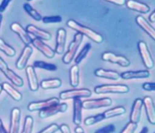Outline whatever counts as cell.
Masks as SVG:
<instances>
[{"label":"cell","instance_id":"cell-8","mask_svg":"<svg viewBox=\"0 0 155 133\" xmlns=\"http://www.w3.org/2000/svg\"><path fill=\"white\" fill-rule=\"evenodd\" d=\"M138 51L140 53V56L143 60V63L144 64V66L148 68V69H151L154 66V62L152 58V56L150 53H149V50H148V45L147 43L140 41L138 43Z\"/></svg>","mask_w":155,"mask_h":133},{"label":"cell","instance_id":"cell-7","mask_svg":"<svg viewBox=\"0 0 155 133\" xmlns=\"http://www.w3.org/2000/svg\"><path fill=\"white\" fill-rule=\"evenodd\" d=\"M83 109L91 110L102 108L105 106H109L112 105V100L108 97L99 98V99L86 100L83 102Z\"/></svg>","mask_w":155,"mask_h":133},{"label":"cell","instance_id":"cell-16","mask_svg":"<svg viewBox=\"0 0 155 133\" xmlns=\"http://www.w3.org/2000/svg\"><path fill=\"white\" fill-rule=\"evenodd\" d=\"M32 53H33V47L30 45L24 47L20 57H18V59L16 62V66L18 69L23 70L24 69V67L27 66L28 61L29 59V57L32 56Z\"/></svg>","mask_w":155,"mask_h":133},{"label":"cell","instance_id":"cell-6","mask_svg":"<svg viewBox=\"0 0 155 133\" xmlns=\"http://www.w3.org/2000/svg\"><path fill=\"white\" fill-rule=\"evenodd\" d=\"M60 103V100L57 97H52L49 99L45 100V101H40V102H31L28 105V110L29 112H35L38 111L40 112L42 110L47 109L50 106H55Z\"/></svg>","mask_w":155,"mask_h":133},{"label":"cell","instance_id":"cell-39","mask_svg":"<svg viewBox=\"0 0 155 133\" xmlns=\"http://www.w3.org/2000/svg\"><path fill=\"white\" fill-rule=\"evenodd\" d=\"M143 89L148 92L155 91V83H145L143 85Z\"/></svg>","mask_w":155,"mask_h":133},{"label":"cell","instance_id":"cell-17","mask_svg":"<svg viewBox=\"0 0 155 133\" xmlns=\"http://www.w3.org/2000/svg\"><path fill=\"white\" fill-rule=\"evenodd\" d=\"M26 31L28 33H30L38 39L44 40V41H48L51 39V34L48 32L40 29L32 24H29L26 27Z\"/></svg>","mask_w":155,"mask_h":133},{"label":"cell","instance_id":"cell-48","mask_svg":"<svg viewBox=\"0 0 155 133\" xmlns=\"http://www.w3.org/2000/svg\"><path fill=\"white\" fill-rule=\"evenodd\" d=\"M2 91H3V87H2V85H0V94L2 92Z\"/></svg>","mask_w":155,"mask_h":133},{"label":"cell","instance_id":"cell-13","mask_svg":"<svg viewBox=\"0 0 155 133\" xmlns=\"http://www.w3.org/2000/svg\"><path fill=\"white\" fill-rule=\"evenodd\" d=\"M21 111L18 107H14L11 112L10 118V127H9V133H19V127H20Z\"/></svg>","mask_w":155,"mask_h":133},{"label":"cell","instance_id":"cell-14","mask_svg":"<svg viewBox=\"0 0 155 133\" xmlns=\"http://www.w3.org/2000/svg\"><path fill=\"white\" fill-rule=\"evenodd\" d=\"M11 30L17 34L18 36L20 37V39L22 40V42L26 45V46H29L31 44V37L28 35V33H27L26 29H24V28L22 27L18 23H14L11 24L10 27Z\"/></svg>","mask_w":155,"mask_h":133},{"label":"cell","instance_id":"cell-26","mask_svg":"<svg viewBox=\"0 0 155 133\" xmlns=\"http://www.w3.org/2000/svg\"><path fill=\"white\" fill-rule=\"evenodd\" d=\"M61 85H62V81L58 78L43 80L40 83V86L44 90L56 89L60 87Z\"/></svg>","mask_w":155,"mask_h":133},{"label":"cell","instance_id":"cell-41","mask_svg":"<svg viewBox=\"0 0 155 133\" xmlns=\"http://www.w3.org/2000/svg\"><path fill=\"white\" fill-rule=\"evenodd\" d=\"M59 130H60L61 133H71V130L69 126L66 125V124H63L59 126Z\"/></svg>","mask_w":155,"mask_h":133},{"label":"cell","instance_id":"cell-25","mask_svg":"<svg viewBox=\"0 0 155 133\" xmlns=\"http://www.w3.org/2000/svg\"><path fill=\"white\" fill-rule=\"evenodd\" d=\"M2 87H3V90H4L5 92L7 93L8 96H10L15 101H20L22 100V94H21L18 90H16L14 88V86H12L10 84H8V83H4L2 84Z\"/></svg>","mask_w":155,"mask_h":133},{"label":"cell","instance_id":"cell-43","mask_svg":"<svg viewBox=\"0 0 155 133\" xmlns=\"http://www.w3.org/2000/svg\"><path fill=\"white\" fill-rule=\"evenodd\" d=\"M0 133H9L8 131L6 128L4 127V124H3V122H2V120L0 118Z\"/></svg>","mask_w":155,"mask_h":133},{"label":"cell","instance_id":"cell-37","mask_svg":"<svg viewBox=\"0 0 155 133\" xmlns=\"http://www.w3.org/2000/svg\"><path fill=\"white\" fill-rule=\"evenodd\" d=\"M136 128H137V124L130 122L127 124V126H125V128L122 131L121 133H134Z\"/></svg>","mask_w":155,"mask_h":133},{"label":"cell","instance_id":"cell-28","mask_svg":"<svg viewBox=\"0 0 155 133\" xmlns=\"http://www.w3.org/2000/svg\"><path fill=\"white\" fill-rule=\"evenodd\" d=\"M125 112H126V110H125L124 107L116 106L114 108H112V109H109L104 112V115L105 119H108V118H112V117H114V116H122Z\"/></svg>","mask_w":155,"mask_h":133},{"label":"cell","instance_id":"cell-32","mask_svg":"<svg viewBox=\"0 0 155 133\" xmlns=\"http://www.w3.org/2000/svg\"><path fill=\"white\" fill-rule=\"evenodd\" d=\"M91 49V44L90 43H86L84 47H83V49L80 51V53H78L77 57H75V63L76 64H79L84 59L86 56L88 55V52Z\"/></svg>","mask_w":155,"mask_h":133},{"label":"cell","instance_id":"cell-38","mask_svg":"<svg viewBox=\"0 0 155 133\" xmlns=\"http://www.w3.org/2000/svg\"><path fill=\"white\" fill-rule=\"evenodd\" d=\"M115 131V126L114 125H108L102 128L97 130L94 133H113Z\"/></svg>","mask_w":155,"mask_h":133},{"label":"cell","instance_id":"cell-15","mask_svg":"<svg viewBox=\"0 0 155 133\" xmlns=\"http://www.w3.org/2000/svg\"><path fill=\"white\" fill-rule=\"evenodd\" d=\"M143 103L148 116V122L152 125H155V105L153 101L150 96H145L143 100Z\"/></svg>","mask_w":155,"mask_h":133},{"label":"cell","instance_id":"cell-44","mask_svg":"<svg viewBox=\"0 0 155 133\" xmlns=\"http://www.w3.org/2000/svg\"><path fill=\"white\" fill-rule=\"evenodd\" d=\"M74 131H75V133H84V129H83L80 126H76Z\"/></svg>","mask_w":155,"mask_h":133},{"label":"cell","instance_id":"cell-40","mask_svg":"<svg viewBox=\"0 0 155 133\" xmlns=\"http://www.w3.org/2000/svg\"><path fill=\"white\" fill-rule=\"evenodd\" d=\"M10 3V0H3V1H2V3H0V13H1V14L6 10L8 5Z\"/></svg>","mask_w":155,"mask_h":133},{"label":"cell","instance_id":"cell-21","mask_svg":"<svg viewBox=\"0 0 155 133\" xmlns=\"http://www.w3.org/2000/svg\"><path fill=\"white\" fill-rule=\"evenodd\" d=\"M136 23L144 31L145 33L148 34V36L151 37L152 39L155 41V29L149 24L147 20L141 15H139L136 18Z\"/></svg>","mask_w":155,"mask_h":133},{"label":"cell","instance_id":"cell-9","mask_svg":"<svg viewBox=\"0 0 155 133\" xmlns=\"http://www.w3.org/2000/svg\"><path fill=\"white\" fill-rule=\"evenodd\" d=\"M68 109L67 103H59L55 106H50L47 109L42 110L38 113V116L41 119H46L48 117H50L52 116H54L58 113L65 112Z\"/></svg>","mask_w":155,"mask_h":133},{"label":"cell","instance_id":"cell-3","mask_svg":"<svg viewBox=\"0 0 155 133\" xmlns=\"http://www.w3.org/2000/svg\"><path fill=\"white\" fill-rule=\"evenodd\" d=\"M0 71L4 73V76H6L8 79L10 80L11 83H13L14 86H18V87L23 86V85H24V80L14 73L13 70H11L8 67L7 63L4 62V60L1 57H0Z\"/></svg>","mask_w":155,"mask_h":133},{"label":"cell","instance_id":"cell-2","mask_svg":"<svg viewBox=\"0 0 155 133\" xmlns=\"http://www.w3.org/2000/svg\"><path fill=\"white\" fill-rule=\"evenodd\" d=\"M83 37H84V36L81 33H77L74 35V39L68 46L67 53H65L64 56L63 57V63H65V64H69L72 62V60L74 59V56L77 53V50L78 49V47L80 46L82 41H83Z\"/></svg>","mask_w":155,"mask_h":133},{"label":"cell","instance_id":"cell-34","mask_svg":"<svg viewBox=\"0 0 155 133\" xmlns=\"http://www.w3.org/2000/svg\"><path fill=\"white\" fill-rule=\"evenodd\" d=\"M34 127V118L30 116L25 117L24 122V127L21 133H32Z\"/></svg>","mask_w":155,"mask_h":133},{"label":"cell","instance_id":"cell-5","mask_svg":"<svg viewBox=\"0 0 155 133\" xmlns=\"http://www.w3.org/2000/svg\"><path fill=\"white\" fill-rule=\"evenodd\" d=\"M92 92L90 90L86 88L81 89H73L64 91L59 94V98L61 100L75 99V98H81V97H89L91 96Z\"/></svg>","mask_w":155,"mask_h":133},{"label":"cell","instance_id":"cell-19","mask_svg":"<svg viewBox=\"0 0 155 133\" xmlns=\"http://www.w3.org/2000/svg\"><path fill=\"white\" fill-rule=\"evenodd\" d=\"M143 106V100L140 99V98H137L135 100L133 108H132L131 114H130V122L138 124L139 120H140V117H141Z\"/></svg>","mask_w":155,"mask_h":133},{"label":"cell","instance_id":"cell-31","mask_svg":"<svg viewBox=\"0 0 155 133\" xmlns=\"http://www.w3.org/2000/svg\"><path fill=\"white\" fill-rule=\"evenodd\" d=\"M0 51H2L8 57H14L16 54V51L14 47L7 44L2 38H0Z\"/></svg>","mask_w":155,"mask_h":133},{"label":"cell","instance_id":"cell-35","mask_svg":"<svg viewBox=\"0 0 155 133\" xmlns=\"http://www.w3.org/2000/svg\"><path fill=\"white\" fill-rule=\"evenodd\" d=\"M44 23H61L63 19L60 16H47L44 17L43 18Z\"/></svg>","mask_w":155,"mask_h":133},{"label":"cell","instance_id":"cell-4","mask_svg":"<svg viewBox=\"0 0 155 133\" xmlns=\"http://www.w3.org/2000/svg\"><path fill=\"white\" fill-rule=\"evenodd\" d=\"M95 93L97 94H106V93H127L129 92V88L126 85H114L107 84L96 86L94 88Z\"/></svg>","mask_w":155,"mask_h":133},{"label":"cell","instance_id":"cell-29","mask_svg":"<svg viewBox=\"0 0 155 133\" xmlns=\"http://www.w3.org/2000/svg\"><path fill=\"white\" fill-rule=\"evenodd\" d=\"M24 8L25 10V12L29 15V16L34 19L35 21H38V22H39L42 20V16L40 15V13L38 12L37 10L34 9L33 7L31 6L30 4L28 3H25L24 4Z\"/></svg>","mask_w":155,"mask_h":133},{"label":"cell","instance_id":"cell-18","mask_svg":"<svg viewBox=\"0 0 155 133\" xmlns=\"http://www.w3.org/2000/svg\"><path fill=\"white\" fill-rule=\"evenodd\" d=\"M66 44V31L64 28H59L57 32L56 37V46H55V53L63 54L64 53Z\"/></svg>","mask_w":155,"mask_h":133},{"label":"cell","instance_id":"cell-42","mask_svg":"<svg viewBox=\"0 0 155 133\" xmlns=\"http://www.w3.org/2000/svg\"><path fill=\"white\" fill-rule=\"evenodd\" d=\"M108 3H114V4H116V5H119V6H122V5H124L125 3L124 0H112V1H107Z\"/></svg>","mask_w":155,"mask_h":133},{"label":"cell","instance_id":"cell-10","mask_svg":"<svg viewBox=\"0 0 155 133\" xmlns=\"http://www.w3.org/2000/svg\"><path fill=\"white\" fill-rule=\"evenodd\" d=\"M102 59L105 62L115 63V64H118L120 66H124V67H126L130 65V61L127 57L124 56L115 55L114 53H110V52H106V53H103Z\"/></svg>","mask_w":155,"mask_h":133},{"label":"cell","instance_id":"cell-1","mask_svg":"<svg viewBox=\"0 0 155 133\" xmlns=\"http://www.w3.org/2000/svg\"><path fill=\"white\" fill-rule=\"evenodd\" d=\"M67 26L68 28H70L71 29L76 31L77 33H81L82 35L84 36L85 35L86 37H88V38H90L92 41H94L96 43H102L104 41V37L102 35H100L99 33L97 32H95L91 28H89L88 27H85L84 25H81L80 23H77L76 21H74L73 19H69L67 22Z\"/></svg>","mask_w":155,"mask_h":133},{"label":"cell","instance_id":"cell-12","mask_svg":"<svg viewBox=\"0 0 155 133\" xmlns=\"http://www.w3.org/2000/svg\"><path fill=\"white\" fill-rule=\"evenodd\" d=\"M31 43L33 44V46L35 47L38 51H40L41 53L44 54V56L47 57L48 58H53L55 55V51L51 48L50 47L45 44L42 40L38 38H33L31 41Z\"/></svg>","mask_w":155,"mask_h":133},{"label":"cell","instance_id":"cell-45","mask_svg":"<svg viewBox=\"0 0 155 133\" xmlns=\"http://www.w3.org/2000/svg\"><path fill=\"white\" fill-rule=\"evenodd\" d=\"M149 20L152 23H155V10L151 13V15L149 16Z\"/></svg>","mask_w":155,"mask_h":133},{"label":"cell","instance_id":"cell-24","mask_svg":"<svg viewBox=\"0 0 155 133\" xmlns=\"http://www.w3.org/2000/svg\"><path fill=\"white\" fill-rule=\"evenodd\" d=\"M126 5L128 7V8L138 13H148L150 10V8L143 3H140V2H137V1H134V0H129L126 3Z\"/></svg>","mask_w":155,"mask_h":133},{"label":"cell","instance_id":"cell-11","mask_svg":"<svg viewBox=\"0 0 155 133\" xmlns=\"http://www.w3.org/2000/svg\"><path fill=\"white\" fill-rule=\"evenodd\" d=\"M25 71H26V76H27L29 89L32 92H36L38 90L39 83H38V80L37 74L35 72V68L33 66H26Z\"/></svg>","mask_w":155,"mask_h":133},{"label":"cell","instance_id":"cell-30","mask_svg":"<svg viewBox=\"0 0 155 133\" xmlns=\"http://www.w3.org/2000/svg\"><path fill=\"white\" fill-rule=\"evenodd\" d=\"M35 68H40V69L47 70V71H56L58 69V66L52 63H46V62H43V61H35L34 63V66Z\"/></svg>","mask_w":155,"mask_h":133},{"label":"cell","instance_id":"cell-23","mask_svg":"<svg viewBox=\"0 0 155 133\" xmlns=\"http://www.w3.org/2000/svg\"><path fill=\"white\" fill-rule=\"evenodd\" d=\"M94 75L98 77H103V78H107V79L111 80H118L121 76L120 74L117 73L116 71H112V70H104L103 68H98L95 70Z\"/></svg>","mask_w":155,"mask_h":133},{"label":"cell","instance_id":"cell-20","mask_svg":"<svg viewBox=\"0 0 155 133\" xmlns=\"http://www.w3.org/2000/svg\"><path fill=\"white\" fill-rule=\"evenodd\" d=\"M123 79L130 80L136 78H147L150 76V73L148 70H140V71H128L121 73L120 75Z\"/></svg>","mask_w":155,"mask_h":133},{"label":"cell","instance_id":"cell-36","mask_svg":"<svg viewBox=\"0 0 155 133\" xmlns=\"http://www.w3.org/2000/svg\"><path fill=\"white\" fill-rule=\"evenodd\" d=\"M58 130H59V126L57 124H51L38 133H55Z\"/></svg>","mask_w":155,"mask_h":133},{"label":"cell","instance_id":"cell-22","mask_svg":"<svg viewBox=\"0 0 155 133\" xmlns=\"http://www.w3.org/2000/svg\"><path fill=\"white\" fill-rule=\"evenodd\" d=\"M83 102L80 98L74 99V116L73 122L76 126H80L82 123V110H83Z\"/></svg>","mask_w":155,"mask_h":133},{"label":"cell","instance_id":"cell-46","mask_svg":"<svg viewBox=\"0 0 155 133\" xmlns=\"http://www.w3.org/2000/svg\"><path fill=\"white\" fill-rule=\"evenodd\" d=\"M148 128L147 127V126H144V127H143L142 128V130L140 131V132L139 133H148Z\"/></svg>","mask_w":155,"mask_h":133},{"label":"cell","instance_id":"cell-47","mask_svg":"<svg viewBox=\"0 0 155 133\" xmlns=\"http://www.w3.org/2000/svg\"><path fill=\"white\" fill-rule=\"evenodd\" d=\"M2 22H3V15L0 13V28H1V24H2Z\"/></svg>","mask_w":155,"mask_h":133},{"label":"cell","instance_id":"cell-33","mask_svg":"<svg viewBox=\"0 0 155 133\" xmlns=\"http://www.w3.org/2000/svg\"><path fill=\"white\" fill-rule=\"evenodd\" d=\"M105 119L104 115V113H99L96 116H88L86 119L84 120V125L85 126H92V125H94L96 123L100 122L102 121H104Z\"/></svg>","mask_w":155,"mask_h":133},{"label":"cell","instance_id":"cell-27","mask_svg":"<svg viewBox=\"0 0 155 133\" xmlns=\"http://www.w3.org/2000/svg\"><path fill=\"white\" fill-rule=\"evenodd\" d=\"M70 74H69V78H70L71 86L76 87L79 84V68L78 66L74 65L71 67Z\"/></svg>","mask_w":155,"mask_h":133}]
</instances>
